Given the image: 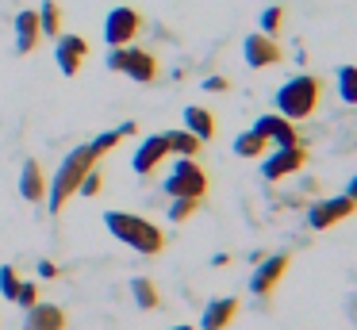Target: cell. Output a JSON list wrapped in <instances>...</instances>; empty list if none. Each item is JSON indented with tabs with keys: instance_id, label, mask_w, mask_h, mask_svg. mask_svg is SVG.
I'll return each instance as SVG.
<instances>
[{
	"instance_id": "6da1fadb",
	"label": "cell",
	"mask_w": 357,
	"mask_h": 330,
	"mask_svg": "<svg viewBox=\"0 0 357 330\" xmlns=\"http://www.w3.org/2000/svg\"><path fill=\"white\" fill-rule=\"evenodd\" d=\"M93 165H96V153L89 150V142H85V146H73V150L66 153L62 165H58V173L47 181V207H50V211L58 215L73 196H77L81 181H85V173H89Z\"/></svg>"
},
{
	"instance_id": "7a4b0ae2",
	"label": "cell",
	"mask_w": 357,
	"mask_h": 330,
	"mask_svg": "<svg viewBox=\"0 0 357 330\" xmlns=\"http://www.w3.org/2000/svg\"><path fill=\"white\" fill-rule=\"evenodd\" d=\"M104 227H108L112 238H119L123 246H131L135 253H154L165 250V230L158 223L142 219V215H131V211H104Z\"/></svg>"
},
{
	"instance_id": "3957f363",
	"label": "cell",
	"mask_w": 357,
	"mask_h": 330,
	"mask_svg": "<svg viewBox=\"0 0 357 330\" xmlns=\"http://www.w3.org/2000/svg\"><path fill=\"white\" fill-rule=\"evenodd\" d=\"M319 100H323V81L311 73H296L277 89V112L284 119H307L315 115Z\"/></svg>"
},
{
	"instance_id": "277c9868",
	"label": "cell",
	"mask_w": 357,
	"mask_h": 330,
	"mask_svg": "<svg viewBox=\"0 0 357 330\" xmlns=\"http://www.w3.org/2000/svg\"><path fill=\"white\" fill-rule=\"evenodd\" d=\"M108 69L112 73H127L131 81H139V84H154L158 81V58L150 50H139V46H112L108 50Z\"/></svg>"
},
{
	"instance_id": "5b68a950",
	"label": "cell",
	"mask_w": 357,
	"mask_h": 330,
	"mask_svg": "<svg viewBox=\"0 0 357 330\" xmlns=\"http://www.w3.org/2000/svg\"><path fill=\"white\" fill-rule=\"evenodd\" d=\"M165 196H188V200H204L208 196V173L196 158H177L165 177Z\"/></svg>"
},
{
	"instance_id": "8992f818",
	"label": "cell",
	"mask_w": 357,
	"mask_h": 330,
	"mask_svg": "<svg viewBox=\"0 0 357 330\" xmlns=\"http://www.w3.org/2000/svg\"><path fill=\"white\" fill-rule=\"evenodd\" d=\"M142 31V15L127 4H116L104 15V43L108 46H131Z\"/></svg>"
},
{
	"instance_id": "52a82bcc",
	"label": "cell",
	"mask_w": 357,
	"mask_h": 330,
	"mask_svg": "<svg viewBox=\"0 0 357 330\" xmlns=\"http://www.w3.org/2000/svg\"><path fill=\"white\" fill-rule=\"evenodd\" d=\"M303 165H307V150H303L300 142L296 146H277L273 153L261 158V177L265 181H284V177L300 173Z\"/></svg>"
},
{
	"instance_id": "ba28073f",
	"label": "cell",
	"mask_w": 357,
	"mask_h": 330,
	"mask_svg": "<svg viewBox=\"0 0 357 330\" xmlns=\"http://www.w3.org/2000/svg\"><path fill=\"white\" fill-rule=\"evenodd\" d=\"M288 265H292V253H265V257L257 261L254 276H250V292H254V296H269L280 284V276H288Z\"/></svg>"
},
{
	"instance_id": "9c48e42d",
	"label": "cell",
	"mask_w": 357,
	"mask_h": 330,
	"mask_svg": "<svg viewBox=\"0 0 357 330\" xmlns=\"http://www.w3.org/2000/svg\"><path fill=\"white\" fill-rule=\"evenodd\" d=\"M242 58H246L250 69H269L277 61H284V50H280L277 38L261 35V31H250L246 43H242Z\"/></svg>"
},
{
	"instance_id": "30bf717a",
	"label": "cell",
	"mask_w": 357,
	"mask_h": 330,
	"mask_svg": "<svg viewBox=\"0 0 357 330\" xmlns=\"http://www.w3.org/2000/svg\"><path fill=\"white\" fill-rule=\"evenodd\" d=\"M357 211V204L349 196H331V200H319V204H311L307 211V227L311 230H331L334 223L349 219V215Z\"/></svg>"
},
{
	"instance_id": "8fae6325",
	"label": "cell",
	"mask_w": 357,
	"mask_h": 330,
	"mask_svg": "<svg viewBox=\"0 0 357 330\" xmlns=\"http://www.w3.org/2000/svg\"><path fill=\"white\" fill-rule=\"evenodd\" d=\"M85 58H89V43H85V38H81V35H58V43H54V61H58V69H62L66 77L81 73Z\"/></svg>"
},
{
	"instance_id": "7c38bea8",
	"label": "cell",
	"mask_w": 357,
	"mask_h": 330,
	"mask_svg": "<svg viewBox=\"0 0 357 330\" xmlns=\"http://www.w3.org/2000/svg\"><path fill=\"white\" fill-rule=\"evenodd\" d=\"M169 158V146H165V135H150V138H142L139 142V150L131 153V169L139 177H150L162 161Z\"/></svg>"
},
{
	"instance_id": "4fadbf2b",
	"label": "cell",
	"mask_w": 357,
	"mask_h": 330,
	"mask_svg": "<svg viewBox=\"0 0 357 330\" xmlns=\"http://www.w3.org/2000/svg\"><path fill=\"white\" fill-rule=\"evenodd\" d=\"M254 130L265 138V142H273V146H296L300 138H296V127L284 119L280 112H269V115H257V123H254Z\"/></svg>"
},
{
	"instance_id": "5bb4252c",
	"label": "cell",
	"mask_w": 357,
	"mask_h": 330,
	"mask_svg": "<svg viewBox=\"0 0 357 330\" xmlns=\"http://www.w3.org/2000/svg\"><path fill=\"white\" fill-rule=\"evenodd\" d=\"M70 319L58 303H35L24 311V330H66Z\"/></svg>"
},
{
	"instance_id": "9a60e30c",
	"label": "cell",
	"mask_w": 357,
	"mask_h": 330,
	"mask_svg": "<svg viewBox=\"0 0 357 330\" xmlns=\"http://www.w3.org/2000/svg\"><path fill=\"white\" fill-rule=\"evenodd\" d=\"M20 196H24L27 204H43V200H47V173H43V165L35 158H27L24 165H20Z\"/></svg>"
},
{
	"instance_id": "2e32d148",
	"label": "cell",
	"mask_w": 357,
	"mask_h": 330,
	"mask_svg": "<svg viewBox=\"0 0 357 330\" xmlns=\"http://www.w3.org/2000/svg\"><path fill=\"white\" fill-rule=\"evenodd\" d=\"M234 315H238V299H234V296H219V299H211V303L204 307L200 330H227L234 322Z\"/></svg>"
},
{
	"instance_id": "e0dca14e",
	"label": "cell",
	"mask_w": 357,
	"mask_h": 330,
	"mask_svg": "<svg viewBox=\"0 0 357 330\" xmlns=\"http://www.w3.org/2000/svg\"><path fill=\"white\" fill-rule=\"evenodd\" d=\"M12 31H16V54H31L35 46L43 43V27H39V12H20L16 23H12Z\"/></svg>"
},
{
	"instance_id": "ac0fdd59",
	"label": "cell",
	"mask_w": 357,
	"mask_h": 330,
	"mask_svg": "<svg viewBox=\"0 0 357 330\" xmlns=\"http://www.w3.org/2000/svg\"><path fill=\"white\" fill-rule=\"evenodd\" d=\"M185 130H192L200 142H211V138H215V115L200 104H188L185 107Z\"/></svg>"
},
{
	"instance_id": "d6986e66",
	"label": "cell",
	"mask_w": 357,
	"mask_h": 330,
	"mask_svg": "<svg viewBox=\"0 0 357 330\" xmlns=\"http://www.w3.org/2000/svg\"><path fill=\"white\" fill-rule=\"evenodd\" d=\"M165 146H169V153H181V158H196V153L204 150V142L192 135V130H165Z\"/></svg>"
},
{
	"instance_id": "ffe728a7",
	"label": "cell",
	"mask_w": 357,
	"mask_h": 330,
	"mask_svg": "<svg viewBox=\"0 0 357 330\" xmlns=\"http://www.w3.org/2000/svg\"><path fill=\"white\" fill-rule=\"evenodd\" d=\"M131 296H135V307H142V311H154V307L162 303V292H158V284L150 280V276H135Z\"/></svg>"
},
{
	"instance_id": "44dd1931",
	"label": "cell",
	"mask_w": 357,
	"mask_h": 330,
	"mask_svg": "<svg viewBox=\"0 0 357 330\" xmlns=\"http://www.w3.org/2000/svg\"><path fill=\"white\" fill-rule=\"evenodd\" d=\"M231 150L238 153V158H261V153H269V142H265V138L250 127V130H242V135H234Z\"/></svg>"
},
{
	"instance_id": "7402d4cb",
	"label": "cell",
	"mask_w": 357,
	"mask_h": 330,
	"mask_svg": "<svg viewBox=\"0 0 357 330\" xmlns=\"http://www.w3.org/2000/svg\"><path fill=\"white\" fill-rule=\"evenodd\" d=\"M39 27H43V35H47V38H58V35H62V8H58V0H43Z\"/></svg>"
},
{
	"instance_id": "603a6c76",
	"label": "cell",
	"mask_w": 357,
	"mask_h": 330,
	"mask_svg": "<svg viewBox=\"0 0 357 330\" xmlns=\"http://www.w3.org/2000/svg\"><path fill=\"white\" fill-rule=\"evenodd\" d=\"M280 27H284V8H280V4H269V8L261 12V20H257V31H261V35H269V38H277Z\"/></svg>"
},
{
	"instance_id": "cb8c5ba5",
	"label": "cell",
	"mask_w": 357,
	"mask_h": 330,
	"mask_svg": "<svg viewBox=\"0 0 357 330\" xmlns=\"http://www.w3.org/2000/svg\"><path fill=\"white\" fill-rule=\"evenodd\" d=\"M196 211H200V200H188V196H173L169 207H165V215H169L173 223H188Z\"/></svg>"
},
{
	"instance_id": "d4e9b609",
	"label": "cell",
	"mask_w": 357,
	"mask_h": 330,
	"mask_svg": "<svg viewBox=\"0 0 357 330\" xmlns=\"http://www.w3.org/2000/svg\"><path fill=\"white\" fill-rule=\"evenodd\" d=\"M338 96L346 100V104H357V66L338 69Z\"/></svg>"
},
{
	"instance_id": "484cf974",
	"label": "cell",
	"mask_w": 357,
	"mask_h": 330,
	"mask_svg": "<svg viewBox=\"0 0 357 330\" xmlns=\"http://www.w3.org/2000/svg\"><path fill=\"white\" fill-rule=\"evenodd\" d=\"M16 292H20V273H16V265H0V296H4V299H16Z\"/></svg>"
},
{
	"instance_id": "4316f807",
	"label": "cell",
	"mask_w": 357,
	"mask_h": 330,
	"mask_svg": "<svg viewBox=\"0 0 357 330\" xmlns=\"http://www.w3.org/2000/svg\"><path fill=\"white\" fill-rule=\"evenodd\" d=\"M119 142H123V138H119V130H104V135H96L93 142H89V150H93V153H96V161H100L104 153H108V150H116Z\"/></svg>"
},
{
	"instance_id": "83f0119b",
	"label": "cell",
	"mask_w": 357,
	"mask_h": 330,
	"mask_svg": "<svg viewBox=\"0 0 357 330\" xmlns=\"http://www.w3.org/2000/svg\"><path fill=\"white\" fill-rule=\"evenodd\" d=\"M100 188H104V177L96 173V165L85 173V181H81V188H77V196H85V200H93V196H100Z\"/></svg>"
},
{
	"instance_id": "f1b7e54d",
	"label": "cell",
	"mask_w": 357,
	"mask_h": 330,
	"mask_svg": "<svg viewBox=\"0 0 357 330\" xmlns=\"http://www.w3.org/2000/svg\"><path fill=\"white\" fill-rule=\"evenodd\" d=\"M16 303L24 307V311H27V307H35V303H39V284H31V280H20Z\"/></svg>"
},
{
	"instance_id": "f546056e",
	"label": "cell",
	"mask_w": 357,
	"mask_h": 330,
	"mask_svg": "<svg viewBox=\"0 0 357 330\" xmlns=\"http://www.w3.org/2000/svg\"><path fill=\"white\" fill-rule=\"evenodd\" d=\"M200 89L204 92H231V81H227V77H204Z\"/></svg>"
},
{
	"instance_id": "4dcf8cb0",
	"label": "cell",
	"mask_w": 357,
	"mask_h": 330,
	"mask_svg": "<svg viewBox=\"0 0 357 330\" xmlns=\"http://www.w3.org/2000/svg\"><path fill=\"white\" fill-rule=\"evenodd\" d=\"M39 276H43V280H54L58 265H54V261H39Z\"/></svg>"
},
{
	"instance_id": "1f68e13d",
	"label": "cell",
	"mask_w": 357,
	"mask_h": 330,
	"mask_svg": "<svg viewBox=\"0 0 357 330\" xmlns=\"http://www.w3.org/2000/svg\"><path fill=\"white\" fill-rule=\"evenodd\" d=\"M346 315H349V322L357 327V288L349 292V299H346Z\"/></svg>"
},
{
	"instance_id": "d6a6232c",
	"label": "cell",
	"mask_w": 357,
	"mask_h": 330,
	"mask_svg": "<svg viewBox=\"0 0 357 330\" xmlns=\"http://www.w3.org/2000/svg\"><path fill=\"white\" fill-rule=\"evenodd\" d=\"M119 138H131V135H139V123H135V119H127V123H119Z\"/></svg>"
},
{
	"instance_id": "836d02e7",
	"label": "cell",
	"mask_w": 357,
	"mask_h": 330,
	"mask_svg": "<svg viewBox=\"0 0 357 330\" xmlns=\"http://www.w3.org/2000/svg\"><path fill=\"white\" fill-rule=\"evenodd\" d=\"M342 196H349V200H354V204H357V173L349 177V184H346V192H342Z\"/></svg>"
},
{
	"instance_id": "e575fe53",
	"label": "cell",
	"mask_w": 357,
	"mask_h": 330,
	"mask_svg": "<svg viewBox=\"0 0 357 330\" xmlns=\"http://www.w3.org/2000/svg\"><path fill=\"white\" fill-rule=\"evenodd\" d=\"M169 330H196V327H169Z\"/></svg>"
}]
</instances>
